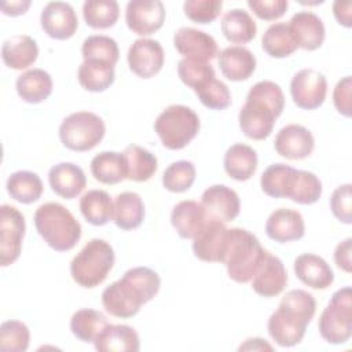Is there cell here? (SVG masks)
<instances>
[{
  "label": "cell",
  "instance_id": "obj_43",
  "mask_svg": "<svg viewBox=\"0 0 352 352\" xmlns=\"http://www.w3.org/2000/svg\"><path fill=\"white\" fill-rule=\"evenodd\" d=\"M195 175L197 170L191 161H176L164 170L162 186L170 192H184L194 184Z\"/></svg>",
  "mask_w": 352,
  "mask_h": 352
},
{
  "label": "cell",
  "instance_id": "obj_38",
  "mask_svg": "<svg viewBox=\"0 0 352 352\" xmlns=\"http://www.w3.org/2000/svg\"><path fill=\"white\" fill-rule=\"evenodd\" d=\"M263 50L272 58H286L298 48L296 38L287 23H272L261 37Z\"/></svg>",
  "mask_w": 352,
  "mask_h": 352
},
{
  "label": "cell",
  "instance_id": "obj_7",
  "mask_svg": "<svg viewBox=\"0 0 352 352\" xmlns=\"http://www.w3.org/2000/svg\"><path fill=\"white\" fill-rule=\"evenodd\" d=\"M322 338L329 344H345L352 336V290L349 286L333 293L318 323Z\"/></svg>",
  "mask_w": 352,
  "mask_h": 352
},
{
  "label": "cell",
  "instance_id": "obj_15",
  "mask_svg": "<svg viewBox=\"0 0 352 352\" xmlns=\"http://www.w3.org/2000/svg\"><path fill=\"white\" fill-rule=\"evenodd\" d=\"M44 33L55 40H67L74 36L78 28V18L74 8L65 1L48 3L40 15Z\"/></svg>",
  "mask_w": 352,
  "mask_h": 352
},
{
  "label": "cell",
  "instance_id": "obj_2",
  "mask_svg": "<svg viewBox=\"0 0 352 352\" xmlns=\"http://www.w3.org/2000/svg\"><path fill=\"white\" fill-rule=\"evenodd\" d=\"M316 311L314 296L301 289L287 292L275 312L268 319L267 329L270 337L280 346H294L305 336Z\"/></svg>",
  "mask_w": 352,
  "mask_h": 352
},
{
  "label": "cell",
  "instance_id": "obj_31",
  "mask_svg": "<svg viewBox=\"0 0 352 352\" xmlns=\"http://www.w3.org/2000/svg\"><path fill=\"white\" fill-rule=\"evenodd\" d=\"M144 204L138 192L124 191L114 198L113 221L124 230L131 231L138 228L144 220Z\"/></svg>",
  "mask_w": 352,
  "mask_h": 352
},
{
  "label": "cell",
  "instance_id": "obj_16",
  "mask_svg": "<svg viewBox=\"0 0 352 352\" xmlns=\"http://www.w3.org/2000/svg\"><path fill=\"white\" fill-rule=\"evenodd\" d=\"M201 204L209 220H217L223 223L236 219L241 210L238 194L224 184H214L208 187L202 192Z\"/></svg>",
  "mask_w": 352,
  "mask_h": 352
},
{
  "label": "cell",
  "instance_id": "obj_6",
  "mask_svg": "<svg viewBox=\"0 0 352 352\" xmlns=\"http://www.w3.org/2000/svg\"><path fill=\"white\" fill-rule=\"evenodd\" d=\"M201 128L198 114L183 104H170L160 113L154 122L164 147L169 150H182L198 135Z\"/></svg>",
  "mask_w": 352,
  "mask_h": 352
},
{
  "label": "cell",
  "instance_id": "obj_30",
  "mask_svg": "<svg viewBox=\"0 0 352 352\" xmlns=\"http://www.w3.org/2000/svg\"><path fill=\"white\" fill-rule=\"evenodd\" d=\"M52 78L50 73L43 69H32L21 76L15 81V88L18 96L26 103H41L52 92Z\"/></svg>",
  "mask_w": 352,
  "mask_h": 352
},
{
  "label": "cell",
  "instance_id": "obj_18",
  "mask_svg": "<svg viewBox=\"0 0 352 352\" xmlns=\"http://www.w3.org/2000/svg\"><path fill=\"white\" fill-rule=\"evenodd\" d=\"M315 147V139L311 131L298 124L283 126L275 136V151L287 160H304L311 155Z\"/></svg>",
  "mask_w": 352,
  "mask_h": 352
},
{
  "label": "cell",
  "instance_id": "obj_29",
  "mask_svg": "<svg viewBox=\"0 0 352 352\" xmlns=\"http://www.w3.org/2000/svg\"><path fill=\"white\" fill-rule=\"evenodd\" d=\"M224 170L226 173L236 180L246 182L257 170V153L248 144L235 143L224 154Z\"/></svg>",
  "mask_w": 352,
  "mask_h": 352
},
{
  "label": "cell",
  "instance_id": "obj_12",
  "mask_svg": "<svg viewBox=\"0 0 352 352\" xmlns=\"http://www.w3.org/2000/svg\"><path fill=\"white\" fill-rule=\"evenodd\" d=\"M165 16V7L160 0H132L125 10L128 29L139 36H150L160 30Z\"/></svg>",
  "mask_w": 352,
  "mask_h": 352
},
{
  "label": "cell",
  "instance_id": "obj_27",
  "mask_svg": "<svg viewBox=\"0 0 352 352\" xmlns=\"http://www.w3.org/2000/svg\"><path fill=\"white\" fill-rule=\"evenodd\" d=\"M298 177V169L286 164H272L261 175L260 186L264 194L272 198L292 197Z\"/></svg>",
  "mask_w": 352,
  "mask_h": 352
},
{
  "label": "cell",
  "instance_id": "obj_4",
  "mask_svg": "<svg viewBox=\"0 0 352 352\" xmlns=\"http://www.w3.org/2000/svg\"><path fill=\"white\" fill-rule=\"evenodd\" d=\"M267 250L256 235L245 228L228 230V246L223 264L228 278L236 283H248L261 265Z\"/></svg>",
  "mask_w": 352,
  "mask_h": 352
},
{
  "label": "cell",
  "instance_id": "obj_26",
  "mask_svg": "<svg viewBox=\"0 0 352 352\" xmlns=\"http://www.w3.org/2000/svg\"><path fill=\"white\" fill-rule=\"evenodd\" d=\"M100 352H138L140 340L136 330L128 324H107L94 341Z\"/></svg>",
  "mask_w": 352,
  "mask_h": 352
},
{
  "label": "cell",
  "instance_id": "obj_48",
  "mask_svg": "<svg viewBox=\"0 0 352 352\" xmlns=\"http://www.w3.org/2000/svg\"><path fill=\"white\" fill-rule=\"evenodd\" d=\"M351 184H342L338 186L330 198V208L334 214V217L344 223L351 224L352 223V214H351Z\"/></svg>",
  "mask_w": 352,
  "mask_h": 352
},
{
  "label": "cell",
  "instance_id": "obj_24",
  "mask_svg": "<svg viewBox=\"0 0 352 352\" xmlns=\"http://www.w3.org/2000/svg\"><path fill=\"white\" fill-rule=\"evenodd\" d=\"M221 74L230 81L248 80L256 70V56L241 45H231L217 54Z\"/></svg>",
  "mask_w": 352,
  "mask_h": 352
},
{
  "label": "cell",
  "instance_id": "obj_52",
  "mask_svg": "<svg viewBox=\"0 0 352 352\" xmlns=\"http://www.w3.org/2000/svg\"><path fill=\"white\" fill-rule=\"evenodd\" d=\"M352 3L351 1H334L333 3V14L337 22L345 28H351L352 25Z\"/></svg>",
  "mask_w": 352,
  "mask_h": 352
},
{
  "label": "cell",
  "instance_id": "obj_39",
  "mask_svg": "<svg viewBox=\"0 0 352 352\" xmlns=\"http://www.w3.org/2000/svg\"><path fill=\"white\" fill-rule=\"evenodd\" d=\"M109 324L107 318L96 309L81 308L70 319V330L82 342H94L100 331Z\"/></svg>",
  "mask_w": 352,
  "mask_h": 352
},
{
  "label": "cell",
  "instance_id": "obj_11",
  "mask_svg": "<svg viewBox=\"0 0 352 352\" xmlns=\"http://www.w3.org/2000/svg\"><path fill=\"white\" fill-rule=\"evenodd\" d=\"M290 94L297 107L315 110L320 107L326 99V77L315 69H302L293 76L290 81Z\"/></svg>",
  "mask_w": 352,
  "mask_h": 352
},
{
  "label": "cell",
  "instance_id": "obj_19",
  "mask_svg": "<svg viewBox=\"0 0 352 352\" xmlns=\"http://www.w3.org/2000/svg\"><path fill=\"white\" fill-rule=\"evenodd\" d=\"M287 285V272L282 260L267 252L261 265L252 278V289L261 297H275Z\"/></svg>",
  "mask_w": 352,
  "mask_h": 352
},
{
  "label": "cell",
  "instance_id": "obj_33",
  "mask_svg": "<svg viewBox=\"0 0 352 352\" xmlns=\"http://www.w3.org/2000/svg\"><path fill=\"white\" fill-rule=\"evenodd\" d=\"M221 33L230 43L246 44L256 37L257 26L248 11L234 8L223 15Z\"/></svg>",
  "mask_w": 352,
  "mask_h": 352
},
{
  "label": "cell",
  "instance_id": "obj_46",
  "mask_svg": "<svg viewBox=\"0 0 352 352\" xmlns=\"http://www.w3.org/2000/svg\"><path fill=\"white\" fill-rule=\"evenodd\" d=\"M195 94L201 103L212 110H224L231 104L232 100L228 87L217 78L209 81L204 88H201Z\"/></svg>",
  "mask_w": 352,
  "mask_h": 352
},
{
  "label": "cell",
  "instance_id": "obj_49",
  "mask_svg": "<svg viewBox=\"0 0 352 352\" xmlns=\"http://www.w3.org/2000/svg\"><path fill=\"white\" fill-rule=\"evenodd\" d=\"M248 7L257 18L263 21H275L285 15L289 3L287 0H249Z\"/></svg>",
  "mask_w": 352,
  "mask_h": 352
},
{
  "label": "cell",
  "instance_id": "obj_20",
  "mask_svg": "<svg viewBox=\"0 0 352 352\" xmlns=\"http://www.w3.org/2000/svg\"><path fill=\"white\" fill-rule=\"evenodd\" d=\"M265 234L270 239L279 243L298 241L305 234L304 219L297 210L279 208L268 216L265 223Z\"/></svg>",
  "mask_w": 352,
  "mask_h": 352
},
{
  "label": "cell",
  "instance_id": "obj_36",
  "mask_svg": "<svg viewBox=\"0 0 352 352\" xmlns=\"http://www.w3.org/2000/svg\"><path fill=\"white\" fill-rule=\"evenodd\" d=\"M6 187L12 199L25 205L38 201L44 190L40 176L30 170H18L11 173L7 179Z\"/></svg>",
  "mask_w": 352,
  "mask_h": 352
},
{
  "label": "cell",
  "instance_id": "obj_22",
  "mask_svg": "<svg viewBox=\"0 0 352 352\" xmlns=\"http://www.w3.org/2000/svg\"><path fill=\"white\" fill-rule=\"evenodd\" d=\"M287 25L296 38L297 45L305 51H315L324 41V25L322 19L311 11L296 12Z\"/></svg>",
  "mask_w": 352,
  "mask_h": 352
},
{
  "label": "cell",
  "instance_id": "obj_50",
  "mask_svg": "<svg viewBox=\"0 0 352 352\" xmlns=\"http://www.w3.org/2000/svg\"><path fill=\"white\" fill-rule=\"evenodd\" d=\"M351 92H352V78L351 76L340 80L333 91V103L337 111L345 117H351Z\"/></svg>",
  "mask_w": 352,
  "mask_h": 352
},
{
  "label": "cell",
  "instance_id": "obj_54",
  "mask_svg": "<svg viewBox=\"0 0 352 352\" xmlns=\"http://www.w3.org/2000/svg\"><path fill=\"white\" fill-rule=\"evenodd\" d=\"M239 351H272V346L263 338L254 337V338H248L239 348Z\"/></svg>",
  "mask_w": 352,
  "mask_h": 352
},
{
  "label": "cell",
  "instance_id": "obj_37",
  "mask_svg": "<svg viewBox=\"0 0 352 352\" xmlns=\"http://www.w3.org/2000/svg\"><path fill=\"white\" fill-rule=\"evenodd\" d=\"M77 78L85 91L103 92L114 82V66L99 60H84L78 66Z\"/></svg>",
  "mask_w": 352,
  "mask_h": 352
},
{
  "label": "cell",
  "instance_id": "obj_32",
  "mask_svg": "<svg viewBox=\"0 0 352 352\" xmlns=\"http://www.w3.org/2000/svg\"><path fill=\"white\" fill-rule=\"evenodd\" d=\"M91 173L103 184H117L126 179V165L122 153L102 151L91 161Z\"/></svg>",
  "mask_w": 352,
  "mask_h": 352
},
{
  "label": "cell",
  "instance_id": "obj_45",
  "mask_svg": "<svg viewBox=\"0 0 352 352\" xmlns=\"http://www.w3.org/2000/svg\"><path fill=\"white\" fill-rule=\"evenodd\" d=\"M322 195V183L319 177L308 170H298L297 184L292 195V201L300 205H312Z\"/></svg>",
  "mask_w": 352,
  "mask_h": 352
},
{
  "label": "cell",
  "instance_id": "obj_35",
  "mask_svg": "<svg viewBox=\"0 0 352 352\" xmlns=\"http://www.w3.org/2000/svg\"><path fill=\"white\" fill-rule=\"evenodd\" d=\"M126 165V179L132 182H147L154 176L158 168L157 157L148 150L129 144L122 151Z\"/></svg>",
  "mask_w": 352,
  "mask_h": 352
},
{
  "label": "cell",
  "instance_id": "obj_51",
  "mask_svg": "<svg viewBox=\"0 0 352 352\" xmlns=\"http://www.w3.org/2000/svg\"><path fill=\"white\" fill-rule=\"evenodd\" d=\"M351 254H352V238L344 239L334 249V263H336V265L340 270H342L348 274L352 271Z\"/></svg>",
  "mask_w": 352,
  "mask_h": 352
},
{
  "label": "cell",
  "instance_id": "obj_53",
  "mask_svg": "<svg viewBox=\"0 0 352 352\" xmlns=\"http://www.w3.org/2000/svg\"><path fill=\"white\" fill-rule=\"evenodd\" d=\"M30 1L29 0H18V1H7V3H1V11L4 15L8 16H18L22 15L28 11V8L30 7Z\"/></svg>",
  "mask_w": 352,
  "mask_h": 352
},
{
  "label": "cell",
  "instance_id": "obj_28",
  "mask_svg": "<svg viewBox=\"0 0 352 352\" xmlns=\"http://www.w3.org/2000/svg\"><path fill=\"white\" fill-rule=\"evenodd\" d=\"M38 56V47L36 40L28 34L12 36L3 43L1 58L7 67L14 70H23L32 66Z\"/></svg>",
  "mask_w": 352,
  "mask_h": 352
},
{
  "label": "cell",
  "instance_id": "obj_8",
  "mask_svg": "<svg viewBox=\"0 0 352 352\" xmlns=\"http://www.w3.org/2000/svg\"><path fill=\"white\" fill-rule=\"evenodd\" d=\"M103 120L91 111H76L63 118L59 126L62 144L73 151H89L104 138Z\"/></svg>",
  "mask_w": 352,
  "mask_h": 352
},
{
  "label": "cell",
  "instance_id": "obj_3",
  "mask_svg": "<svg viewBox=\"0 0 352 352\" xmlns=\"http://www.w3.org/2000/svg\"><path fill=\"white\" fill-rule=\"evenodd\" d=\"M33 220L38 235L56 252L72 250L81 238V224L69 209L58 202L40 205Z\"/></svg>",
  "mask_w": 352,
  "mask_h": 352
},
{
  "label": "cell",
  "instance_id": "obj_21",
  "mask_svg": "<svg viewBox=\"0 0 352 352\" xmlns=\"http://www.w3.org/2000/svg\"><path fill=\"white\" fill-rule=\"evenodd\" d=\"M208 220L202 204L192 199L180 201L173 206L170 213V223L183 239H194Z\"/></svg>",
  "mask_w": 352,
  "mask_h": 352
},
{
  "label": "cell",
  "instance_id": "obj_13",
  "mask_svg": "<svg viewBox=\"0 0 352 352\" xmlns=\"http://www.w3.org/2000/svg\"><path fill=\"white\" fill-rule=\"evenodd\" d=\"M126 60L133 74L140 78H151L161 72L165 62V52L160 41L138 38L129 47Z\"/></svg>",
  "mask_w": 352,
  "mask_h": 352
},
{
  "label": "cell",
  "instance_id": "obj_34",
  "mask_svg": "<svg viewBox=\"0 0 352 352\" xmlns=\"http://www.w3.org/2000/svg\"><path fill=\"white\" fill-rule=\"evenodd\" d=\"M114 201L104 190H89L80 198V212L92 226H104L113 220Z\"/></svg>",
  "mask_w": 352,
  "mask_h": 352
},
{
  "label": "cell",
  "instance_id": "obj_1",
  "mask_svg": "<svg viewBox=\"0 0 352 352\" xmlns=\"http://www.w3.org/2000/svg\"><path fill=\"white\" fill-rule=\"evenodd\" d=\"M283 107L285 95L278 84L270 80L256 82L249 89L245 104L238 114L241 131L253 140L267 139L272 133Z\"/></svg>",
  "mask_w": 352,
  "mask_h": 352
},
{
  "label": "cell",
  "instance_id": "obj_44",
  "mask_svg": "<svg viewBox=\"0 0 352 352\" xmlns=\"http://www.w3.org/2000/svg\"><path fill=\"white\" fill-rule=\"evenodd\" d=\"M30 333L21 320H6L0 326V349L25 352L29 348Z\"/></svg>",
  "mask_w": 352,
  "mask_h": 352
},
{
  "label": "cell",
  "instance_id": "obj_17",
  "mask_svg": "<svg viewBox=\"0 0 352 352\" xmlns=\"http://www.w3.org/2000/svg\"><path fill=\"white\" fill-rule=\"evenodd\" d=\"M173 45L188 59L209 62L217 56V43L206 32L194 28H180L173 36Z\"/></svg>",
  "mask_w": 352,
  "mask_h": 352
},
{
  "label": "cell",
  "instance_id": "obj_23",
  "mask_svg": "<svg viewBox=\"0 0 352 352\" xmlns=\"http://www.w3.org/2000/svg\"><path fill=\"white\" fill-rule=\"evenodd\" d=\"M48 182L52 191L65 199L76 198L87 186L84 170L72 162L54 165L48 172Z\"/></svg>",
  "mask_w": 352,
  "mask_h": 352
},
{
  "label": "cell",
  "instance_id": "obj_9",
  "mask_svg": "<svg viewBox=\"0 0 352 352\" xmlns=\"http://www.w3.org/2000/svg\"><path fill=\"white\" fill-rule=\"evenodd\" d=\"M25 217L11 205L0 206V264L8 267L15 263L22 250V241L25 236Z\"/></svg>",
  "mask_w": 352,
  "mask_h": 352
},
{
  "label": "cell",
  "instance_id": "obj_41",
  "mask_svg": "<svg viewBox=\"0 0 352 352\" xmlns=\"http://www.w3.org/2000/svg\"><path fill=\"white\" fill-rule=\"evenodd\" d=\"M81 54L84 60H99L113 66H116L120 58L117 41L104 34L88 36L82 43Z\"/></svg>",
  "mask_w": 352,
  "mask_h": 352
},
{
  "label": "cell",
  "instance_id": "obj_5",
  "mask_svg": "<svg viewBox=\"0 0 352 352\" xmlns=\"http://www.w3.org/2000/svg\"><path fill=\"white\" fill-rule=\"evenodd\" d=\"M116 261V254L109 242L94 238L73 257L70 275L73 280L85 289H92L104 282Z\"/></svg>",
  "mask_w": 352,
  "mask_h": 352
},
{
  "label": "cell",
  "instance_id": "obj_40",
  "mask_svg": "<svg viewBox=\"0 0 352 352\" xmlns=\"http://www.w3.org/2000/svg\"><path fill=\"white\" fill-rule=\"evenodd\" d=\"M82 16L92 29H109L118 21L120 7L114 0H87L82 4Z\"/></svg>",
  "mask_w": 352,
  "mask_h": 352
},
{
  "label": "cell",
  "instance_id": "obj_42",
  "mask_svg": "<svg viewBox=\"0 0 352 352\" xmlns=\"http://www.w3.org/2000/svg\"><path fill=\"white\" fill-rule=\"evenodd\" d=\"M177 74L183 84L190 87L194 92H198L209 81L216 78L214 69L209 62L183 58L177 63Z\"/></svg>",
  "mask_w": 352,
  "mask_h": 352
},
{
  "label": "cell",
  "instance_id": "obj_10",
  "mask_svg": "<svg viewBox=\"0 0 352 352\" xmlns=\"http://www.w3.org/2000/svg\"><path fill=\"white\" fill-rule=\"evenodd\" d=\"M146 302L138 287L124 276L109 285L102 293V304L106 312L121 319L135 316Z\"/></svg>",
  "mask_w": 352,
  "mask_h": 352
},
{
  "label": "cell",
  "instance_id": "obj_14",
  "mask_svg": "<svg viewBox=\"0 0 352 352\" xmlns=\"http://www.w3.org/2000/svg\"><path fill=\"white\" fill-rule=\"evenodd\" d=\"M228 230L223 221L208 220L192 239L194 256L206 263H223L228 246Z\"/></svg>",
  "mask_w": 352,
  "mask_h": 352
},
{
  "label": "cell",
  "instance_id": "obj_25",
  "mask_svg": "<svg viewBox=\"0 0 352 352\" xmlns=\"http://www.w3.org/2000/svg\"><path fill=\"white\" fill-rule=\"evenodd\" d=\"M294 274L307 286L323 290L327 289L333 280L334 274L324 258L314 253H302L294 260Z\"/></svg>",
  "mask_w": 352,
  "mask_h": 352
},
{
  "label": "cell",
  "instance_id": "obj_47",
  "mask_svg": "<svg viewBox=\"0 0 352 352\" xmlns=\"http://www.w3.org/2000/svg\"><path fill=\"white\" fill-rule=\"evenodd\" d=\"M221 0H187L183 4L184 15L195 23H210L221 12Z\"/></svg>",
  "mask_w": 352,
  "mask_h": 352
}]
</instances>
